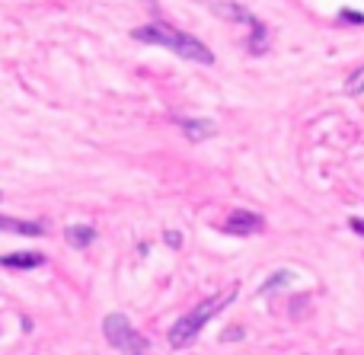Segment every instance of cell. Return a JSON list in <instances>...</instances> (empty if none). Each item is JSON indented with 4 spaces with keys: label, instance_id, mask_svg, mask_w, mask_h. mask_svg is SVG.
<instances>
[{
    "label": "cell",
    "instance_id": "1",
    "mask_svg": "<svg viewBox=\"0 0 364 355\" xmlns=\"http://www.w3.org/2000/svg\"><path fill=\"white\" fill-rule=\"evenodd\" d=\"M132 38L134 42H144V45H160V48L186 58V61L214 64V51L208 48L205 42H198L195 36H188V32H182L170 23H147V26H141V29H132Z\"/></svg>",
    "mask_w": 364,
    "mask_h": 355
},
{
    "label": "cell",
    "instance_id": "2",
    "mask_svg": "<svg viewBox=\"0 0 364 355\" xmlns=\"http://www.w3.org/2000/svg\"><path fill=\"white\" fill-rule=\"evenodd\" d=\"M237 298V288H230L227 295H218V298H208L201 301L198 307H192L188 314H182L176 324L170 327V346L173 349H186V346H192L195 339H198V333L205 330V324L214 317V314H220L230 301Z\"/></svg>",
    "mask_w": 364,
    "mask_h": 355
},
{
    "label": "cell",
    "instance_id": "3",
    "mask_svg": "<svg viewBox=\"0 0 364 355\" xmlns=\"http://www.w3.org/2000/svg\"><path fill=\"white\" fill-rule=\"evenodd\" d=\"M102 333H106V343L115 346L122 355H147V349H151V343L128 324L125 314H109L102 320Z\"/></svg>",
    "mask_w": 364,
    "mask_h": 355
},
{
    "label": "cell",
    "instance_id": "4",
    "mask_svg": "<svg viewBox=\"0 0 364 355\" xmlns=\"http://www.w3.org/2000/svg\"><path fill=\"white\" fill-rule=\"evenodd\" d=\"M262 228H265L262 218H259L256 211H246V208L230 211V218H227V224H224V231L227 234H233V237H252V234H259Z\"/></svg>",
    "mask_w": 364,
    "mask_h": 355
},
{
    "label": "cell",
    "instance_id": "5",
    "mask_svg": "<svg viewBox=\"0 0 364 355\" xmlns=\"http://www.w3.org/2000/svg\"><path fill=\"white\" fill-rule=\"evenodd\" d=\"M179 125H182V134H186L188 141H195V144L218 134V122H211V119H182Z\"/></svg>",
    "mask_w": 364,
    "mask_h": 355
},
{
    "label": "cell",
    "instance_id": "6",
    "mask_svg": "<svg viewBox=\"0 0 364 355\" xmlns=\"http://www.w3.org/2000/svg\"><path fill=\"white\" fill-rule=\"evenodd\" d=\"M0 231H4V234L42 237V234H45V224H38V221H19V218H6V215H0Z\"/></svg>",
    "mask_w": 364,
    "mask_h": 355
},
{
    "label": "cell",
    "instance_id": "7",
    "mask_svg": "<svg viewBox=\"0 0 364 355\" xmlns=\"http://www.w3.org/2000/svg\"><path fill=\"white\" fill-rule=\"evenodd\" d=\"M0 266L4 269H38V266H45V256L42 253H6V256H0Z\"/></svg>",
    "mask_w": 364,
    "mask_h": 355
},
{
    "label": "cell",
    "instance_id": "8",
    "mask_svg": "<svg viewBox=\"0 0 364 355\" xmlns=\"http://www.w3.org/2000/svg\"><path fill=\"white\" fill-rule=\"evenodd\" d=\"M64 240H68L74 250H87L90 243L96 240V231L90 228V224H70V228L64 231Z\"/></svg>",
    "mask_w": 364,
    "mask_h": 355
},
{
    "label": "cell",
    "instance_id": "9",
    "mask_svg": "<svg viewBox=\"0 0 364 355\" xmlns=\"http://www.w3.org/2000/svg\"><path fill=\"white\" fill-rule=\"evenodd\" d=\"M269 48V29H265L262 19L252 16L250 19V55H265Z\"/></svg>",
    "mask_w": 364,
    "mask_h": 355
},
{
    "label": "cell",
    "instance_id": "10",
    "mask_svg": "<svg viewBox=\"0 0 364 355\" xmlns=\"http://www.w3.org/2000/svg\"><path fill=\"white\" fill-rule=\"evenodd\" d=\"M291 282H294V272H288V269L272 272L269 279H265V285H259V295H272V292H278V288H288Z\"/></svg>",
    "mask_w": 364,
    "mask_h": 355
},
{
    "label": "cell",
    "instance_id": "11",
    "mask_svg": "<svg viewBox=\"0 0 364 355\" xmlns=\"http://www.w3.org/2000/svg\"><path fill=\"white\" fill-rule=\"evenodd\" d=\"M346 93L348 96H361L364 93V68H358L352 77L346 80Z\"/></svg>",
    "mask_w": 364,
    "mask_h": 355
},
{
    "label": "cell",
    "instance_id": "12",
    "mask_svg": "<svg viewBox=\"0 0 364 355\" xmlns=\"http://www.w3.org/2000/svg\"><path fill=\"white\" fill-rule=\"evenodd\" d=\"M339 19H342V23H364V16H361V13H355V10H342L339 13Z\"/></svg>",
    "mask_w": 364,
    "mask_h": 355
},
{
    "label": "cell",
    "instance_id": "13",
    "mask_svg": "<svg viewBox=\"0 0 364 355\" xmlns=\"http://www.w3.org/2000/svg\"><path fill=\"white\" fill-rule=\"evenodd\" d=\"M348 228H352L358 237H364V218H352V221H348Z\"/></svg>",
    "mask_w": 364,
    "mask_h": 355
},
{
    "label": "cell",
    "instance_id": "14",
    "mask_svg": "<svg viewBox=\"0 0 364 355\" xmlns=\"http://www.w3.org/2000/svg\"><path fill=\"white\" fill-rule=\"evenodd\" d=\"M164 240H166V243H170V247H173V250H176V247H179V243H182V237L176 234V231H170V234H166V237H164Z\"/></svg>",
    "mask_w": 364,
    "mask_h": 355
},
{
    "label": "cell",
    "instance_id": "15",
    "mask_svg": "<svg viewBox=\"0 0 364 355\" xmlns=\"http://www.w3.org/2000/svg\"><path fill=\"white\" fill-rule=\"evenodd\" d=\"M243 333L246 330H240V327H230V330L224 333V339H243Z\"/></svg>",
    "mask_w": 364,
    "mask_h": 355
}]
</instances>
